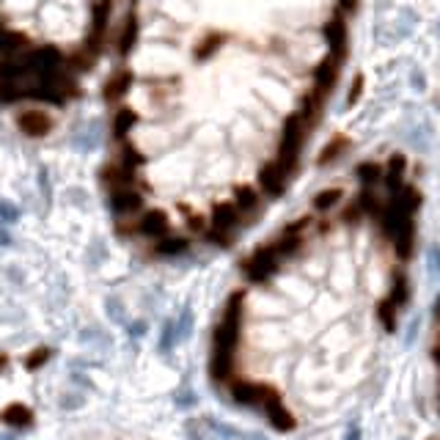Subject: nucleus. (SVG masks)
Here are the masks:
<instances>
[{
    "instance_id": "f257e3e1",
    "label": "nucleus",
    "mask_w": 440,
    "mask_h": 440,
    "mask_svg": "<svg viewBox=\"0 0 440 440\" xmlns=\"http://www.w3.org/2000/svg\"><path fill=\"white\" fill-rule=\"evenodd\" d=\"M311 132V124L300 116V113H292L284 119V129H281V141H278V163L292 173L297 168V160L303 154V146H306V138Z\"/></svg>"
},
{
    "instance_id": "f03ea898",
    "label": "nucleus",
    "mask_w": 440,
    "mask_h": 440,
    "mask_svg": "<svg viewBox=\"0 0 440 440\" xmlns=\"http://www.w3.org/2000/svg\"><path fill=\"white\" fill-rule=\"evenodd\" d=\"M110 14H113V0H97L94 3V9H91V31H88V39H85V53L91 58H97L102 44H105L107 28H110Z\"/></svg>"
},
{
    "instance_id": "7ed1b4c3",
    "label": "nucleus",
    "mask_w": 440,
    "mask_h": 440,
    "mask_svg": "<svg viewBox=\"0 0 440 440\" xmlns=\"http://www.w3.org/2000/svg\"><path fill=\"white\" fill-rule=\"evenodd\" d=\"M278 262H281V256L270 245H264V248H259L253 256H248L242 262V273L251 284H264L278 273Z\"/></svg>"
},
{
    "instance_id": "20e7f679",
    "label": "nucleus",
    "mask_w": 440,
    "mask_h": 440,
    "mask_svg": "<svg viewBox=\"0 0 440 440\" xmlns=\"http://www.w3.org/2000/svg\"><path fill=\"white\" fill-rule=\"evenodd\" d=\"M231 399L245 407H267L273 399H278V394L270 385L259 382H231Z\"/></svg>"
},
{
    "instance_id": "39448f33",
    "label": "nucleus",
    "mask_w": 440,
    "mask_h": 440,
    "mask_svg": "<svg viewBox=\"0 0 440 440\" xmlns=\"http://www.w3.org/2000/svg\"><path fill=\"white\" fill-rule=\"evenodd\" d=\"M322 36H325V42L331 47V55L338 58V61H344L347 58V47H350V31H347L344 17L333 14L331 20L322 25Z\"/></svg>"
},
{
    "instance_id": "423d86ee",
    "label": "nucleus",
    "mask_w": 440,
    "mask_h": 440,
    "mask_svg": "<svg viewBox=\"0 0 440 440\" xmlns=\"http://www.w3.org/2000/svg\"><path fill=\"white\" fill-rule=\"evenodd\" d=\"M286 182H289V171L281 166L278 160H270V163H264L259 168V188H262L264 195H270V198L284 195Z\"/></svg>"
},
{
    "instance_id": "0eeeda50",
    "label": "nucleus",
    "mask_w": 440,
    "mask_h": 440,
    "mask_svg": "<svg viewBox=\"0 0 440 440\" xmlns=\"http://www.w3.org/2000/svg\"><path fill=\"white\" fill-rule=\"evenodd\" d=\"M341 63L338 58H333V55H328L325 61L316 63L314 69V94H319L322 100H328L331 97V91L336 88V83H338V72H341Z\"/></svg>"
},
{
    "instance_id": "6e6552de",
    "label": "nucleus",
    "mask_w": 440,
    "mask_h": 440,
    "mask_svg": "<svg viewBox=\"0 0 440 440\" xmlns=\"http://www.w3.org/2000/svg\"><path fill=\"white\" fill-rule=\"evenodd\" d=\"M17 127H20L25 135H31V138H44L53 129V116L47 110L31 107V110H22L20 116H17Z\"/></svg>"
},
{
    "instance_id": "1a4fd4ad",
    "label": "nucleus",
    "mask_w": 440,
    "mask_h": 440,
    "mask_svg": "<svg viewBox=\"0 0 440 440\" xmlns=\"http://www.w3.org/2000/svg\"><path fill=\"white\" fill-rule=\"evenodd\" d=\"M144 207V195L132 188H116L110 193V210L116 215H132Z\"/></svg>"
},
{
    "instance_id": "9d476101",
    "label": "nucleus",
    "mask_w": 440,
    "mask_h": 440,
    "mask_svg": "<svg viewBox=\"0 0 440 440\" xmlns=\"http://www.w3.org/2000/svg\"><path fill=\"white\" fill-rule=\"evenodd\" d=\"M138 231H141L144 237L163 240V237H168V231H171V220H168V215L163 210H149V212H144V218L138 220Z\"/></svg>"
},
{
    "instance_id": "9b49d317",
    "label": "nucleus",
    "mask_w": 440,
    "mask_h": 440,
    "mask_svg": "<svg viewBox=\"0 0 440 440\" xmlns=\"http://www.w3.org/2000/svg\"><path fill=\"white\" fill-rule=\"evenodd\" d=\"M394 251H397V259H402V262L413 259V253H416V223H413V218H407L399 226L397 237H394Z\"/></svg>"
},
{
    "instance_id": "f8f14e48",
    "label": "nucleus",
    "mask_w": 440,
    "mask_h": 440,
    "mask_svg": "<svg viewBox=\"0 0 440 440\" xmlns=\"http://www.w3.org/2000/svg\"><path fill=\"white\" fill-rule=\"evenodd\" d=\"M240 218H242V212L237 210V204H215V210H212V229L234 234L237 226H240Z\"/></svg>"
},
{
    "instance_id": "ddd939ff",
    "label": "nucleus",
    "mask_w": 440,
    "mask_h": 440,
    "mask_svg": "<svg viewBox=\"0 0 440 440\" xmlns=\"http://www.w3.org/2000/svg\"><path fill=\"white\" fill-rule=\"evenodd\" d=\"M0 421L6 426H11V429H28L33 424V410L28 404H22V402H11L9 407H3Z\"/></svg>"
},
{
    "instance_id": "4468645a",
    "label": "nucleus",
    "mask_w": 440,
    "mask_h": 440,
    "mask_svg": "<svg viewBox=\"0 0 440 440\" xmlns=\"http://www.w3.org/2000/svg\"><path fill=\"white\" fill-rule=\"evenodd\" d=\"M264 416H267V421H270V426H273L275 432H292L294 429V416L281 404V399H273L267 407H264Z\"/></svg>"
},
{
    "instance_id": "2eb2a0df",
    "label": "nucleus",
    "mask_w": 440,
    "mask_h": 440,
    "mask_svg": "<svg viewBox=\"0 0 440 440\" xmlns=\"http://www.w3.org/2000/svg\"><path fill=\"white\" fill-rule=\"evenodd\" d=\"M129 88H132V72H129V69H119L116 75H110V77H107L102 94H105L107 102H116V100H122V97H124Z\"/></svg>"
},
{
    "instance_id": "dca6fc26",
    "label": "nucleus",
    "mask_w": 440,
    "mask_h": 440,
    "mask_svg": "<svg viewBox=\"0 0 440 440\" xmlns=\"http://www.w3.org/2000/svg\"><path fill=\"white\" fill-rule=\"evenodd\" d=\"M303 242H306V240H303V234H294V231L284 229L281 231V237L270 242V248H273L281 259H289V256H297V253H300Z\"/></svg>"
},
{
    "instance_id": "f3484780",
    "label": "nucleus",
    "mask_w": 440,
    "mask_h": 440,
    "mask_svg": "<svg viewBox=\"0 0 440 440\" xmlns=\"http://www.w3.org/2000/svg\"><path fill=\"white\" fill-rule=\"evenodd\" d=\"M138 33H141V28H138V17L129 11L124 25H122V33H119V55H122V58H127V55L135 50V44H138Z\"/></svg>"
},
{
    "instance_id": "a211bd4d",
    "label": "nucleus",
    "mask_w": 440,
    "mask_h": 440,
    "mask_svg": "<svg viewBox=\"0 0 440 440\" xmlns=\"http://www.w3.org/2000/svg\"><path fill=\"white\" fill-rule=\"evenodd\" d=\"M135 124H138V113H135L132 107H122V110L113 116V124H110L113 138H116V141H127V135L135 129Z\"/></svg>"
},
{
    "instance_id": "6ab92c4d",
    "label": "nucleus",
    "mask_w": 440,
    "mask_h": 440,
    "mask_svg": "<svg viewBox=\"0 0 440 440\" xmlns=\"http://www.w3.org/2000/svg\"><path fill=\"white\" fill-rule=\"evenodd\" d=\"M347 151H350V138L338 135L333 141H328V146L319 151V168H328V166H333V163H338Z\"/></svg>"
},
{
    "instance_id": "aec40b11",
    "label": "nucleus",
    "mask_w": 440,
    "mask_h": 440,
    "mask_svg": "<svg viewBox=\"0 0 440 440\" xmlns=\"http://www.w3.org/2000/svg\"><path fill=\"white\" fill-rule=\"evenodd\" d=\"M231 372H234V355L229 353H215L212 350V358H210V377L215 382H226L231 377Z\"/></svg>"
},
{
    "instance_id": "412c9836",
    "label": "nucleus",
    "mask_w": 440,
    "mask_h": 440,
    "mask_svg": "<svg viewBox=\"0 0 440 440\" xmlns=\"http://www.w3.org/2000/svg\"><path fill=\"white\" fill-rule=\"evenodd\" d=\"M404 171H407V157H404V154H399V151L397 154H391V157H388V163H385V182H388L391 193H397L399 190Z\"/></svg>"
},
{
    "instance_id": "4be33fe9",
    "label": "nucleus",
    "mask_w": 440,
    "mask_h": 440,
    "mask_svg": "<svg viewBox=\"0 0 440 440\" xmlns=\"http://www.w3.org/2000/svg\"><path fill=\"white\" fill-rule=\"evenodd\" d=\"M355 179L363 188H372V185H377L380 179H385V168L375 163V160H363V163L355 166Z\"/></svg>"
},
{
    "instance_id": "5701e85b",
    "label": "nucleus",
    "mask_w": 440,
    "mask_h": 440,
    "mask_svg": "<svg viewBox=\"0 0 440 440\" xmlns=\"http://www.w3.org/2000/svg\"><path fill=\"white\" fill-rule=\"evenodd\" d=\"M226 44V33H218V31H212V33H207L201 42H198V47H195V61H210V58H215V53L220 50Z\"/></svg>"
},
{
    "instance_id": "b1692460",
    "label": "nucleus",
    "mask_w": 440,
    "mask_h": 440,
    "mask_svg": "<svg viewBox=\"0 0 440 440\" xmlns=\"http://www.w3.org/2000/svg\"><path fill=\"white\" fill-rule=\"evenodd\" d=\"M341 198H344V190L341 188H325V190H319V193L314 195L311 207H314V212L325 215V212L336 210V204H341Z\"/></svg>"
},
{
    "instance_id": "393cba45",
    "label": "nucleus",
    "mask_w": 440,
    "mask_h": 440,
    "mask_svg": "<svg viewBox=\"0 0 440 440\" xmlns=\"http://www.w3.org/2000/svg\"><path fill=\"white\" fill-rule=\"evenodd\" d=\"M259 190L251 188V185H240V188L234 190V204H237V210L242 212H256L259 210Z\"/></svg>"
},
{
    "instance_id": "a878e982",
    "label": "nucleus",
    "mask_w": 440,
    "mask_h": 440,
    "mask_svg": "<svg viewBox=\"0 0 440 440\" xmlns=\"http://www.w3.org/2000/svg\"><path fill=\"white\" fill-rule=\"evenodd\" d=\"M188 248H190L188 237H163V240H157L154 253L157 256H179V253H185Z\"/></svg>"
},
{
    "instance_id": "bb28decb",
    "label": "nucleus",
    "mask_w": 440,
    "mask_h": 440,
    "mask_svg": "<svg viewBox=\"0 0 440 440\" xmlns=\"http://www.w3.org/2000/svg\"><path fill=\"white\" fill-rule=\"evenodd\" d=\"M388 300L397 306V308H404L407 300H410V284L402 273H394V284H391V292H388Z\"/></svg>"
},
{
    "instance_id": "cd10ccee",
    "label": "nucleus",
    "mask_w": 440,
    "mask_h": 440,
    "mask_svg": "<svg viewBox=\"0 0 440 440\" xmlns=\"http://www.w3.org/2000/svg\"><path fill=\"white\" fill-rule=\"evenodd\" d=\"M193 331H195V314H193L190 306H185L179 319H176V341H179V344H182V341H190V338H193Z\"/></svg>"
},
{
    "instance_id": "c85d7f7f",
    "label": "nucleus",
    "mask_w": 440,
    "mask_h": 440,
    "mask_svg": "<svg viewBox=\"0 0 440 440\" xmlns=\"http://www.w3.org/2000/svg\"><path fill=\"white\" fill-rule=\"evenodd\" d=\"M176 344H179V341H176V322H173V319H166V322H163V328H160L157 353H160V355H168V353H171Z\"/></svg>"
},
{
    "instance_id": "c756f323",
    "label": "nucleus",
    "mask_w": 440,
    "mask_h": 440,
    "mask_svg": "<svg viewBox=\"0 0 440 440\" xmlns=\"http://www.w3.org/2000/svg\"><path fill=\"white\" fill-rule=\"evenodd\" d=\"M397 314H399V308L388 300V297H382L377 303V316H380V322H382V328L388 331V333H394L397 331Z\"/></svg>"
},
{
    "instance_id": "7c9ffc66",
    "label": "nucleus",
    "mask_w": 440,
    "mask_h": 440,
    "mask_svg": "<svg viewBox=\"0 0 440 440\" xmlns=\"http://www.w3.org/2000/svg\"><path fill=\"white\" fill-rule=\"evenodd\" d=\"M119 163L135 173V168H141L144 163H146V154H144L138 146H132V144H124V146H122V157H119Z\"/></svg>"
},
{
    "instance_id": "2f4dec72",
    "label": "nucleus",
    "mask_w": 440,
    "mask_h": 440,
    "mask_svg": "<svg viewBox=\"0 0 440 440\" xmlns=\"http://www.w3.org/2000/svg\"><path fill=\"white\" fill-rule=\"evenodd\" d=\"M25 44H28V36H25V33L6 31V36L0 39V50H3V53H9V55H14V53H20Z\"/></svg>"
},
{
    "instance_id": "473e14b6",
    "label": "nucleus",
    "mask_w": 440,
    "mask_h": 440,
    "mask_svg": "<svg viewBox=\"0 0 440 440\" xmlns=\"http://www.w3.org/2000/svg\"><path fill=\"white\" fill-rule=\"evenodd\" d=\"M50 355H53L50 347H36V350H31V355L25 358V369H28V372H39L44 363L50 360Z\"/></svg>"
},
{
    "instance_id": "72a5a7b5",
    "label": "nucleus",
    "mask_w": 440,
    "mask_h": 440,
    "mask_svg": "<svg viewBox=\"0 0 440 440\" xmlns=\"http://www.w3.org/2000/svg\"><path fill=\"white\" fill-rule=\"evenodd\" d=\"M105 311H107V316H110V322H119V325H127V311H124V303H122L119 297H107Z\"/></svg>"
},
{
    "instance_id": "f704fd0d",
    "label": "nucleus",
    "mask_w": 440,
    "mask_h": 440,
    "mask_svg": "<svg viewBox=\"0 0 440 440\" xmlns=\"http://www.w3.org/2000/svg\"><path fill=\"white\" fill-rule=\"evenodd\" d=\"M363 215H366V212H363V207H360V201H358V198H353V201H350V204L341 210V220H344L347 226H355Z\"/></svg>"
},
{
    "instance_id": "c9c22d12",
    "label": "nucleus",
    "mask_w": 440,
    "mask_h": 440,
    "mask_svg": "<svg viewBox=\"0 0 440 440\" xmlns=\"http://www.w3.org/2000/svg\"><path fill=\"white\" fill-rule=\"evenodd\" d=\"M173 404H176V407H182V410H190V407H195V404H198V397L193 394V388H190V385H182V388H179V394H176V399H173Z\"/></svg>"
},
{
    "instance_id": "e433bc0d",
    "label": "nucleus",
    "mask_w": 440,
    "mask_h": 440,
    "mask_svg": "<svg viewBox=\"0 0 440 440\" xmlns=\"http://www.w3.org/2000/svg\"><path fill=\"white\" fill-rule=\"evenodd\" d=\"M419 328H421V316H413V319L407 322V328H404V347H413V344H416Z\"/></svg>"
},
{
    "instance_id": "4c0bfd02",
    "label": "nucleus",
    "mask_w": 440,
    "mask_h": 440,
    "mask_svg": "<svg viewBox=\"0 0 440 440\" xmlns=\"http://www.w3.org/2000/svg\"><path fill=\"white\" fill-rule=\"evenodd\" d=\"M149 325L144 319H135V322H127V333L132 336V338H141V336H146Z\"/></svg>"
},
{
    "instance_id": "58836bf2",
    "label": "nucleus",
    "mask_w": 440,
    "mask_h": 440,
    "mask_svg": "<svg viewBox=\"0 0 440 440\" xmlns=\"http://www.w3.org/2000/svg\"><path fill=\"white\" fill-rule=\"evenodd\" d=\"M336 3H338V9L344 14H355L358 11V0H336Z\"/></svg>"
},
{
    "instance_id": "ea45409f",
    "label": "nucleus",
    "mask_w": 440,
    "mask_h": 440,
    "mask_svg": "<svg viewBox=\"0 0 440 440\" xmlns=\"http://www.w3.org/2000/svg\"><path fill=\"white\" fill-rule=\"evenodd\" d=\"M80 404H83V397H63L61 399L63 410H72V407H80Z\"/></svg>"
},
{
    "instance_id": "a19ab883",
    "label": "nucleus",
    "mask_w": 440,
    "mask_h": 440,
    "mask_svg": "<svg viewBox=\"0 0 440 440\" xmlns=\"http://www.w3.org/2000/svg\"><path fill=\"white\" fill-rule=\"evenodd\" d=\"M0 218H3V220H14V218H17V212H14L11 204H0Z\"/></svg>"
},
{
    "instance_id": "79ce46f5",
    "label": "nucleus",
    "mask_w": 440,
    "mask_h": 440,
    "mask_svg": "<svg viewBox=\"0 0 440 440\" xmlns=\"http://www.w3.org/2000/svg\"><path fill=\"white\" fill-rule=\"evenodd\" d=\"M344 440H363V432H360V426H358V424H353V426L347 429Z\"/></svg>"
},
{
    "instance_id": "37998d69",
    "label": "nucleus",
    "mask_w": 440,
    "mask_h": 440,
    "mask_svg": "<svg viewBox=\"0 0 440 440\" xmlns=\"http://www.w3.org/2000/svg\"><path fill=\"white\" fill-rule=\"evenodd\" d=\"M360 88H363V80L355 77V83H353V94H350V105H355V100L360 97Z\"/></svg>"
},
{
    "instance_id": "c03bdc74",
    "label": "nucleus",
    "mask_w": 440,
    "mask_h": 440,
    "mask_svg": "<svg viewBox=\"0 0 440 440\" xmlns=\"http://www.w3.org/2000/svg\"><path fill=\"white\" fill-rule=\"evenodd\" d=\"M190 229H193V231H204V220H201V218H190Z\"/></svg>"
},
{
    "instance_id": "a18cd8bd",
    "label": "nucleus",
    "mask_w": 440,
    "mask_h": 440,
    "mask_svg": "<svg viewBox=\"0 0 440 440\" xmlns=\"http://www.w3.org/2000/svg\"><path fill=\"white\" fill-rule=\"evenodd\" d=\"M242 440H264V438H262V435H251V432H248V435H242Z\"/></svg>"
},
{
    "instance_id": "49530a36",
    "label": "nucleus",
    "mask_w": 440,
    "mask_h": 440,
    "mask_svg": "<svg viewBox=\"0 0 440 440\" xmlns=\"http://www.w3.org/2000/svg\"><path fill=\"white\" fill-rule=\"evenodd\" d=\"M6 363H9V358H6V355H0V372L6 369Z\"/></svg>"
},
{
    "instance_id": "de8ad7c7",
    "label": "nucleus",
    "mask_w": 440,
    "mask_h": 440,
    "mask_svg": "<svg viewBox=\"0 0 440 440\" xmlns=\"http://www.w3.org/2000/svg\"><path fill=\"white\" fill-rule=\"evenodd\" d=\"M432 355H435V360H438V363H440V344H438V347H435V353H432Z\"/></svg>"
},
{
    "instance_id": "09e8293b",
    "label": "nucleus",
    "mask_w": 440,
    "mask_h": 440,
    "mask_svg": "<svg viewBox=\"0 0 440 440\" xmlns=\"http://www.w3.org/2000/svg\"><path fill=\"white\" fill-rule=\"evenodd\" d=\"M17 435H0V440H14Z\"/></svg>"
},
{
    "instance_id": "8fccbe9b",
    "label": "nucleus",
    "mask_w": 440,
    "mask_h": 440,
    "mask_svg": "<svg viewBox=\"0 0 440 440\" xmlns=\"http://www.w3.org/2000/svg\"><path fill=\"white\" fill-rule=\"evenodd\" d=\"M3 36H6V28H3V22H0V39H3Z\"/></svg>"
}]
</instances>
